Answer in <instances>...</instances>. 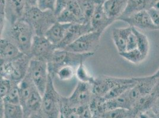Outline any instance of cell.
Here are the masks:
<instances>
[{"mask_svg": "<svg viewBox=\"0 0 159 118\" xmlns=\"http://www.w3.org/2000/svg\"><path fill=\"white\" fill-rule=\"evenodd\" d=\"M10 26L6 38L13 42L21 52L30 56L33 39L36 36L33 27L23 20L17 21Z\"/></svg>", "mask_w": 159, "mask_h": 118, "instance_id": "cell-1", "label": "cell"}, {"mask_svg": "<svg viewBox=\"0 0 159 118\" xmlns=\"http://www.w3.org/2000/svg\"><path fill=\"white\" fill-rule=\"evenodd\" d=\"M21 20L33 27L37 36H44L47 31L57 22V17L51 11H42L38 7H26Z\"/></svg>", "mask_w": 159, "mask_h": 118, "instance_id": "cell-2", "label": "cell"}, {"mask_svg": "<svg viewBox=\"0 0 159 118\" xmlns=\"http://www.w3.org/2000/svg\"><path fill=\"white\" fill-rule=\"evenodd\" d=\"M94 55V53L80 54L71 52L64 49H57L48 63L49 75L54 79L60 67L64 66H72L77 68L82 61H86Z\"/></svg>", "mask_w": 159, "mask_h": 118, "instance_id": "cell-3", "label": "cell"}, {"mask_svg": "<svg viewBox=\"0 0 159 118\" xmlns=\"http://www.w3.org/2000/svg\"><path fill=\"white\" fill-rule=\"evenodd\" d=\"M62 96L56 90L53 79L49 75L47 88L42 95L41 113L45 118H60Z\"/></svg>", "mask_w": 159, "mask_h": 118, "instance_id": "cell-4", "label": "cell"}, {"mask_svg": "<svg viewBox=\"0 0 159 118\" xmlns=\"http://www.w3.org/2000/svg\"><path fill=\"white\" fill-rule=\"evenodd\" d=\"M31 60L29 55L23 54L12 61L1 62V78L20 83L28 73Z\"/></svg>", "mask_w": 159, "mask_h": 118, "instance_id": "cell-5", "label": "cell"}, {"mask_svg": "<svg viewBox=\"0 0 159 118\" xmlns=\"http://www.w3.org/2000/svg\"><path fill=\"white\" fill-rule=\"evenodd\" d=\"M102 35V33L95 31L86 33L66 47L64 50L80 54H94L99 47Z\"/></svg>", "mask_w": 159, "mask_h": 118, "instance_id": "cell-6", "label": "cell"}, {"mask_svg": "<svg viewBox=\"0 0 159 118\" xmlns=\"http://www.w3.org/2000/svg\"><path fill=\"white\" fill-rule=\"evenodd\" d=\"M93 96L92 85L79 82L70 96H62L61 103L77 108L81 106L89 105Z\"/></svg>", "mask_w": 159, "mask_h": 118, "instance_id": "cell-7", "label": "cell"}, {"mask_svg": "<svg viewBox=\"0 0 159 118\" xmlns=\"http://www.w3.org/2000/svg\"><path fill=\"white\" fill-rule=\"evenodd\" d=\"M138 82V78H117L102 76L96 78L92 84L93 95L104 97L113 87L122 84H133Z\"/></svg>", "mask_w": 159, "mask_h": 118, "instance_id": "cell-8", "label": "cell"}, {"mask_svg": "<svg viewBox=\"0 0 159 118\" xmlns=\"http://www.w3.org/2000/svg\"><path fill=\"white\" fill-rule=\"evenodd\" d=\"M27 73L32 80L34 85L43 95L47 88L49 76L48 63L42 60L32 59Z\"/></svg>", "mask_w": 159, "mask_h": 118, "instance_id": "cell-9", "label": "cell"}, {"mask_svg": "<svg viewBox=\"0 0 159 118\" xmlns=\"http://www.w3.org/2000/svg\"><path fill=\"white\" fill-rule=\"evenodd\" d=\"M57 49V46L48 40L45 36L36 35L31 47L30 56L32 59L48 63Z\"/></svg>", "mask_w": 159, "mask_h": 118, "instance_id": "cell-10", "label": "cell"}, {"mask_svg": "<svg viewBox=\"0 0 159 118\" xmlns=\"http://www.w3.org/2000/svg\"><path fill=\"white\" fill-rule=\"evenodd\" d=\"M156 82L157 79L154 78L152 75L138 78L137 83L128 91L133 106L139 99L151 93Z\"/></svg>", "mask_w": 159, "mask_h": 118, "instance_id": "cell-11", "label": "cell"}, {"mask_svg": "<svg viewBox=\"0 0 159 118\" xmlns=\"http://www.w3.org/2000/svg\"><path fill=\"white\" fill-rule=\"evenodd\" d=\"M93 31L90 24H72L68 28L64 39L57 46V49H64L83 35Z\"/></svg>", "mask_w": 159, "mask_h": 118, "instance_id": "cell-12", "label": "cell"}, {"mask_svg": "<svg viewBox=\"0 0 159 118\" xmlns=\"http://www.w3.org/2000/svg\"><path fill=\"white\" fill-rule=\"evenodd\" d=\"M119 21H122L127 23L129 26L137 29L147 30H158L157 28L152 23L148 11L144 10L134 14L132 15L122 19Z\"/></svg>", "mask_w": 159, "mask_h": 118, "instance_id": "cell-13", "label": "cell"}, {"mask_svg": "<svg viewBox=\"0 0 159 118\" xmlns=\"http://www.w3.org/2000/svg\"><path fill=\"white\" fill-rule=\"evenodd\" d=\"M26 7L25 0H6V18L10 25L22 19Z\"/></svg>", "mask_w": 159, "mask_h": 118, "instance_id": "cell-14", "label": "cell"}, {"mask_svg": "<svg viewBox=\"0 0 159 118\" xmlns=\"http://www.w3.org/2000/svg\"><path fill=\"white\" fill-rule=\"evenodd\" d=\"M115 21L106 15L102 4L96 5L90 21L93 31L102 33Z\"/></svg>", "mask_w": 159, "mask_h": 118, "instance_id": "cell-15", "label": "cell"}, {"mask_svg": "<svg viewBox=\"0 0 159 118\" xmlns=\"http://www.w3.org/2000/svg\"><path fill=\"white\" fill-rule=\"evenodd\" d=\"M42 95L35 86L32 91L25 104L22 106L25 113V118L34 114L41 113Z\"/></svg>", "mask_w": 159, "mask_h": 118, "instance_id": "cell-16", "label": "cell"}, {"mask_svg": "<svg viewBox=\"0 0 159 118\" xmlns=\"http://www.w3.org/2000/svg\"><path fill=\"white\" fill-rule=\"evenodd\" d=\"M0 40L1 62L12 61L24 54L20 52L19 48L13 42L7 38L1 37Z\"/></svg>", "mask_w": 159, "mask_h": 118, "instance_id": "cell-17", "label": "cell"}, {"mask_svg": "<svg viewBox=\"0 0 159 118\" xmlns=\"http://www.w3.org/2000/svg\"><path fill=\"white\" fill-rule=\"evenodd\" d=\"M127 2L128 0H106L102 6L108 17L116 21L124 13Z\"/></svg>", "mask_w": 159, "mask_h": 118, "instance_id": "cell-18", "label": "cell"}, {"mask_svg": "<svg viewBox=\"0 0 159 118\" xmlns=\"http://www.w3.org/2000/svg\"><path fill=\"white\" fill-rule=\"evenodd\" d=\"M155 1L156 0H128L126 8L118 21L128 17L139 11L148 10L152 8Z\"/></svg>", "mask_w": 159, "mask_h": 118, "instance_id": "cell-19", "label": "cell"}, {"mask_svg": "<svg viewBox=\"0 0 159 118\" xmlns=\"http://www.w3.org/2000/svg\"><path fill=\"white\" fill-rule=\"evenodd\" d=\"M72 24H64L57 22L44 35L48 40L57 46L64 39L66 32Z\"/></svg>", "mask_w": 159, "mask_h": 118, "instance_id": "cell-20", "label": "cell"}, {"mask_svg": "<svg viewBox=\"0 0 159 118\" xmlns=\"http://www.w3.org/2000/svg\"><path fill=\"white\" fill-rule=\"evenodd\" d=\"M132 32V27L130 26L125 28H115L113 29L112 32L113 41L119 53L126 50V42Z\"/></svg>", "mask_w": 159, "mask_h": 118, "instance_id": "cell-21", "label": "cell"}, {"mask_svg": "<svg viewBox=\"0 0 159 118\" xmlns=\"http://www.w3.org/2000/svg\"><path fill=\"white\" fill-rule=\"evenodd\" d=\"M1 118H25L21 105L6 103L1 99Z\"/></svg>", "mask_w": 159, "mask_h": 118, "instance_id": "cell-22", "label": "cell"}, {"mask_svg": "<svg viewBox=\"0 0 159 118\" xmlns=\"http://www.w3.org/2000/svg\"><path fill=\"white\" fill-rule=\"evenodd\" d=\"M100 116L102 118H135L137 114L133 109L118 108L105 112Z\"/></svg>", "mask_w": 159, "mask_h": 118, "instance_id": "cell-23", "label": "cell"}, {"mask_svg": "<svg viewBox=\"0 0 159 118\" xmlns=\"http://www.w3.org/2000/svg\"><path fill=\"white\" fill-rule=\"evenodd\" d=\"M132 30L137 39V48L147 57L150 50V43L147 36L144 33L140 32L139 29L132 27Z\"/></svg>", "mask_w": 159, "mask_h": 118, "instance_id": "cell-24", "label": "cell"}, {"mask_svg": "<svg viewBox=\"0 0 159 118\" xmlns=\"http://www.w3.org/2000/svg\"><path fill=\"white\" fill-rule=\"evenodd\" d=\"M119 54L123 59L134 65H139L146 59V57L138 48L125 50L123 52L119 53Z\"/></svg>", "mask_w": 159, "mask_h": 118, "instance_id": "cell-25", "label": "cell"}, {"mask_svg": "<svg viewBox=\"0 0 159 118\" xmlns=\"http://www.w3.org/2000/svg\"><path fill=\"white\" fill-rule=\"evenodd\" d=\"M84 62L85 61H82L80 63L76 68L75 76L79 80V82L92 85L96 78L89 73L84 65Z\"/></svg>", "mask_w": 159, "mask_h": 118, "instance_id": "cell-26", "label": "cell"}, {"mask_svg": "<svg viewBox=\"0 0 159 118\" xmlns=\"http://www.w3.org/2000/svg\"><path fill=\"white\" fill-rule=\"evenodd\" d=\"M83 15V24H90L96 4L92 0H85L80 3Z\"/></svg>", "mask_w": 159, "mask_h": 118, "instance_id": "cell-27", "label": "cell"}, {"mask_svg": "<svg viewBox=\"0 0 159 118\" xmlns=\"http://www.w3.org/2000/svg\"><path fill=\"white\" fill-rule=\"evenodd\" d=\"M57 21L64 24H80L81 23L79 18L67 8L57 15ZM82 24V23H81Z\"/></svg>", "mask_w": 159, "mask_h": 118, "instance_id": "cell-28", "label": "cell"}, {"mask_svg": "<svg viewBox=\"0 0 159 118\" xmlns=\"http://www.w3.org/2000/svg\"><path fill=\"white\" fill-rule=\"evenodd\" d=\"M19 83L14 82L10 91L4 98H1L4 102L11 104H20V91L19 87Z\"/></svg>", "mask_w": 159, "mask_h": 118, "instance_id": "cell-29", "label": "cell"}, {"mask_svg": "<svg viewBox=\"0 0 159 118\" xmlns=\"http://www.w3.org/2000/svg\"><path fill=\"white\" fill-rule=\"evenodd\" d=\"M136 83L122 84V85L117 86L112 89L104 97H103V98L105 100H110V99L118 98L119 96L124 94L127 91H128L129 89L133 87Z\"/></svg>", "mask_w": 159, "mask_h": 118, "instance_id": "cell-30", "label": "cell"}, {"mask_svg": "<svg viewBox=\"0 0 159 118\" xmlns=\"http://www.w3.org/2000/svg\"><path fill=\"white\" fill-rule=\"evenodd\" d=\"M76 68L72 66H64L58 70L56 73V76L60 80L67 81L73 79L75 76Z\"/></svg>", "mask_w": 159, "mask_h": 118, "instance_id": "cell-31", "label": "cell"}, {"mask_svg": "<svg viewBox=\"0 0 159 118\" xmlns=\"http://www.w3.org/2000/svg\"><path fill=\"white\" fill-rule=\"evenodd\" d=\"M57 0H38L37 7L42 11L55 12Z\"/></svg>", "mask_w": 159, "mask_h": 118, "instance_id": "cell-32", "label": "cell"}, {"mask_svg": "<svg viewBox=\"0 0 159 118\" xmlns=\"http://www.w3.org/2000/svg\"><path fill=\"white\" fill-rule=\"evenodd\" d=\"M61 115L64 118H79L77 108L61 103Z\"/></svg>", "mask_w": 159, "mask_h": 118, "instance_id": "cell-33", "label": "cell"}, {"mask_svg": "<svg viewBox=\"0 0 159 118\" xmlns=\"http://www.w3.org/2000/svg\"><path fill=\"white\" fill-rule=\"evenodd\" d=\"M15 82L1 78V98H4L10 91Z\"/></svg>", "mask_w": 159, "mask_h": 118, "instance_id": "cell-34", "label": "cell"}, {"mask_svg": "<svg viewBox=\"0 0 159 118\" xmlns=\"http://www.w3.org/2000/svg\"><path fill=\"white\" fill-rule=\"evenodd\" d=\"M79 118H92L93 114L89 105L81 106L77 108Z\"/></svg>", "mask_w": 159, "mask_h": 118, "instance_id": "cell-35", "label": "cell"}, {"mask_svg": "<svg viewBox=\"0 0 159 118\" xmlns=\"http://www.w3.org/2000/svg\"><path fill=\"white\" fill-rule=\"evenodd\" d=\"M6 21V0H1V36L4 32Z\"/></svg>", "mask_w": 159, "mask_h": 118, "instance_id": "cell-36", "label": "cell"}, {"mask_svg": "<svg viewBox=\"0 0 159 118\" xmlns=\"http://www.w3.org/2000/svg\"><path fill=\"white\" fill-rule=\"evenodd\" d=\"M138 48L137 41L135 34L132 32L126 42V50H131Z\"/></svg>", "mask_w": 159, "mask_h": 118, "instance_id": "cell-37", "label": "cell"}, {"mask_svg": "<svg viewBox=\"0 0 159 118\" xmlns=\"http://www.w3.org/2000/svg\"><path fill=\"white\" fill-rule=\"evenodd\" d=\"M147 11L152 20L153 24L157 28L158 30H159V11L153 8L149 9Z\"/></svg>", "mask_w": 159, "mask_h": 118, "instance_id": "cell-38", "label": "cell"}, {"mask_svg": "<svg viewBox=\"0 0 159 118\" xmlns=\"http://www.w3.org/2000/svg\"><path fill=\"white\" fill-rule=\"evenodd\" d=\"M71 1V0H57L56 8L54 12L57 17L68 6V4Z\"/></svg>", "mask_w": 159, "mask_h": 118, "instance_id": "cell-39", "label": "cell"}, {"mask_svg": "<svg viewBox=\"0 0 159 118\" xmlns=\"http://www.w3.org/2000/svg\"><path fill=\"white\" fill-rule=\"evenodd\" d=\"M149 111L153 118H159V99L155 100Z\"/></svg>", "mask_w": 159, "mask_h": 118, "instance_id": "cell-40", "label": "cell"}, {"mask_svg": "<svg viewBox=\"0 0 159 118\" xmlns=\"http://www.w3.org/2000/svg\"><path fill=\"white\" fill-rule=\"evenodd\" d=\"M150 95L156 99H159V79H157V82L154 86Z\"/></svg>", "mask_w": 159, "mask_h": 118, "instance_id": "cell-41", "label": "cell"}, {"mask_svg": "<svg viewBox=\"0 0 159 118\" xmlns=\"http://www.w3.org/2000/svg\"><path fill=\"white\" fill-rule=\"evenodd\" d=\"M27 7H37L38 0H25Z\"/></svg>", "mask_w": 159, "mask_h": 118, "instance_id": "cell-42", "label": "cell"}, {"mask_svg": "<svg viewBox=\"0 0 159 118\" xmlns=\"http://www.w3.org/2000/svg\"><path fill=\"white\" fill-rule=\"evenodd\" d=\"M25 118H45L43 117V116L42 115V113H34L32 114L30 116H29L28 117Z\"/></svg>", "mask_w": 159, "mask_h": 118, "instance_id": "cell-43", "label": "cell"}, {"mask_svg": "<svg viewBox=\"0 0 159 118\" xmlns=\"http://www.w3.org/2000/svg\"><path fill=\"white\" fill-rule=\"evenodd\" d=\"M152 8L159 11V0H156Z\"/></svg>", "mask_w": 159, "mask_h": 118, "instance_id": "cell-44", "label": "cell"}, {"mask_svg": "<svg viewBox=\"0 0 159 118\" xmlns=\"http://www.w3.org/2000/svg\"><path fill=\"white\" fill-rule=\"evenodd\" d=\"M92 1L96 5H99V4H103L106 0H92Z\"/></svg>", "mask_w": 159, "mask_h": 118, "instance_id": "cell-45", "label": "cell"}, {"mask_svg": "<svg viewBox=\"0 0 159 118\" xmlns=\"http://www.w3.org/2000/svg\"><path fill=\"white\" fill-rule=\"evenodd\" d=\"M152 76L156 79H159V68L156 72L154 73L153 74H152Z\"/></svg>", "mask_w": 159, "mask_h": 118, "instance_id": "cell-46", "label": "cell"}, {"mask_svg": "<svg viewBox=\"0 0 159 118\" xmlns=\"http://www.w3.org/2000/svg\"><path fill=\"white\" fill-rule=\"evenodd\" d=\"M92 118H102L100 115H93V117Z\"/></svg>", "mask_w": 159, "mask_h": 118, "instance_id": "cell-47", "label": "cell"}, {"mask_svg": "<svg viewBox=\"0 0 159 118\" xmlns=\"http://www.w3.org/2000/svg\"><path fill=\"white\" fill-rule=\"evenodd\" d=\"M75 1H78L79 3H81V2H82L83 1H85V0H75Z\"/></svg>", "mask_w": 159, "mask_h": 118, "instance_id": "cell-48", "label": "cell"}, {"mask_svg": "<svg viewBox=\"0 0 159 118\" xmlns=\"http://www.w3.org/2000/svg\"><path fill=\"white\" fill-rule=\"evenodd\" d=\"M60 118H64V116H62V115H61V116H60Z\"/></svg>", "mask_w": 159, "mask_h": 118, "instance_id": "cell-49", "label": "cell"}]
</instances>
